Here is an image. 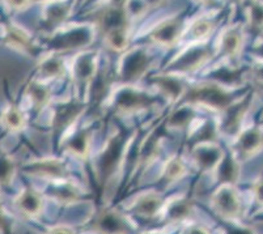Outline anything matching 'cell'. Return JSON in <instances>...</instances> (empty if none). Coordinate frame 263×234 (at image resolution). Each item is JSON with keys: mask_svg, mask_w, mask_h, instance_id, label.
Returning a JSON list of instances; mask_svg holds the SVG:
<instances>
[{"mask_svg": "<svg viewBox=\"0 0 263 234\" xmlns=\"http://www.w3.org/2000/svg\"><path fill=\"white\" fill-rule=\"evenodd\" d=\"M236 89H228L223 85L209 80L189 88L179 101L191 106L207 107L214 111L223 113L224 110L238 100Z\"/></svg>", "mask_w": 263, "mask_h": 234, "instance_id": "1", "label": "cell"}, {"mask_svg": "<svg viewBox=\"0 0 263 234\" xmlns=\"http://www.w3.org/2000/svg\"><path fill=\"white\" fill-rule=\"evenodd\" d=\"M133 136V133H128L126 130H119L107 139L96 161V170L101 182H106L121 168Z\"/></svg>", "mask_w": 263, "mask_h": 234, "instance_id": "2", "label": "cell"}, {"mask_svg": "<svg viewBox=\"0 0 263 234\" xmlns=\"http://www.w3.org/2000/svg\"><path fill=\"white\" fill-rule=\"evenodd\" d=\"M95 41V28L88 24H75V25L61 28L52 33L46 45L54 52L78 51L90 46Z\"/></svg>", "mask_w": 263, "mask_h": 234, "instance_id": "3", "label": "cell"}, {"mask_svg": "<svg viewBox=\"0 0 263 234\" xmlns=\"http://www.w3.org/2000/svg\"><path fill=\"white\" fill-rule=\"evenodd\" d=\"M157 104L156 95H152L145 90L134 85L119 87L111 95V106L118 114L130 115L140 113L143 110L151 109Z\"/></svg>", "mask_w": 263, "mask_h": 234, "instance_id": "4", "label": "cell"}, {"mask_svg": "<svg viewBox=\"0 0 263 234\" xmlns=\"http://www.w3.org/2000/svg\"><path fill=\"white\" fill-rule=\"evenodd\" d=\"M211 58L212 50L205 42L190 44L176 58L169 62L164 72L185 76L202 68L205 63H209Z\"/></svg>", "mask_w": 263, "mask_h": 234, "instance_id": "5", "label": "cell"}, {"mask_svg": "<svg viewBox=\"0 0 263 234\" xmlns=\"http://www.w3.org/2000/svg\"><path fill=\"white\" fill-rule=\"evenodd\" d=\"M85 111V104L80 99H70L57 102L52 106L51 131L52 138L57 142L62 140L72 130L80 115Z\"/></svg>", "mask_w": 263, "mask_h": 234, "instance_id": "6", "label": "cell"}, {"mask_svg": "<svg viewBox=\"0 0 263 234\" xmlns=\"http://www.w3.org/2000/svg\"><path fill=\"white\" fill-rule=\"evenodd\" d=\"M154 63V56L139 46L128 50L122 56L118 68V79L123 85H134L148 72Z\"/></svg>", "mask_w": 263, "mask_h": 234, "instance_id": "7", "label": "cell"}, {"mask_svg": "<svg viewBox=\"0 0 263 234\" xmlns=\"http://www.w3.org/2000/svg\"><path fill=\"white\" fill-rule=\"evenodd\" d=\"M185 30V16L177 13L156 24L148 33V41L157 46L173 47L182 41Z\"/></svg>", "mask_w": 263, "mask_h": 234, "instance_id": "8", "label": "cell"}, {"mask_svg": "<svg viewBox=\"0 0 263 234\" xmlns=\"http://www.w3.org/2000/svg\"><path fill=\"white\" fill-rule=\"evenodd\" d=\"M97 71H99V62H97L96 52H80L73 58L71 73H72V80L79 93L78 99L83 100V97H87L89 85Z\"/></svg>", "mask_w": 263, "mask_h": 234, "instance_id": "9", "label": "cell"}, {"mask_svg": "<svg viewBox=\"0 0 263 234\" xmlns=\"http://www.w3.org/2000/svg\"><path fill=\"white\" fill-rule=\"evenodd\" d=\"M253 104V94L248 93L242 97L238 99L229 105L223 113L221 118L217 122L219 126V132L226 136H232L236 138L241 130H242V123L245 121L246 115L249 113V109Z\"/></svg>", "mask_w": 263, "mask_h": 234, "instance_id": "10", "label": "cell"}, {"mask_svg": "<svg viewBox=\"0 0 263 234\" xmlns=\"http://www.w3.org/2000/svg\"><path fill=\"white\" fill-rule=\"evenodd\" d=\"M211 207L220 217L232 221L241 215L242 203L234 185H220L211 197Z\"/></svg>", "mask_w": 263, "mask_h": 234, "instance_id": "11", "label": "cell"}, {"mask_svg": "<svg viewBox=\"0 0 263 234\" xmlns=\"http://www.w3.org/2000/svg\"><path fill=\"white\" fill-rule=\"evenodd\" d=\"M73 7V0H51L45 3L41 13V29L47 34H52L61 29L62 25L72 15Z\"/></svg>", "mask_w": 263, "mask_h": 234, "instance_id": "12", "label": "cell"}, {"mask_svg": "<svg viewBox=\"0 0 263 234\" xmlns=\"http://www.w3.org/2000/svg\"><path fill=\"white\" fill-rule=\"evenodd\" d=\"M263 149V128L259 126H249L242 128L234 138L233 154L240 162L252 159Z\"/></svg>", "mask_w": 263, "mask_h": 234, "instance_id": "13", "label": "cell"}, {"mask_svg": "<svg viewBox=\"0 0 263 234\" xmlns=\"http://www.w3.org/2000/svg\"><path fill=\"white\" fill-rule=\"evenodd\" d=\"M24 171L35 178L46 180L50 182L70 180V171L67 169L66 164L62 160L52 159V157L26 162L24 165Z\"/></svg>", "mask_w": 263, "mask_h": 234, "instance_id": "14", "label": "cell"}, {"mask_svg": "<svg viewBox=\"0 0 263 234\" xmlns=\"http://www.w3.org/2000/svg\"><path fill=\"white\" fill-rule=\"evenodd\" d=\"M95 229L100 234H134L135 225L122 212L106 209L95 221Z\"/></svg>", "mask_w": 263, "mask_h": 234, "instance_id": "15", "label": "cell"}, {"mask_svg": "<svg viewBox=\"0 0 263 234\" xmlns=\"http://www.w3.org/2000/svg\"><path fill=\"white\" fill-rule=\"evenodd\" d=\"M151 83L156 87V89L171 102H177L182 99L189 85L186 84L185 76L176 75V73L165 72L162 75H156L151 79Z\"/></svg>", "mask_w": 263, "mask_h": 234, "instance_id": "16", "label": "cell"}, {"mask_svg": "<svg viewBox=\"0 0 263 234\" xmlns=\"http://www.w3.org/2000/svg\"><path fill=\"white\" fill-rule=\"evenodd\" d=\"M4 40L8 46L12 49L17 50L28 56H37L41 51V47L33 41L32 35L26 32L21 26L15 25V24H9L6 28L4 33Z\"/></svg>", "mask_w": 263, "mask_h": 234, "instance_id": "17", "label": "cell"}, {"mask_svg": "<svg viewBox=\"0 0 263 234\" xmlns=\"http://www.w3.org/2000/svg\"><path fill=\"white\" fill-rule=\"evenodd\" d=\"M92 133L93 131L89 127H83L75 131H70V133L63 138L62 145L72 156L85 160L90 152Z\"/></svg>", "mask_w": 263, "mask_h": 234, "instance_id": "18", "label": "cell"}, {"mask_svg": "<svg viewBox=\"0 0 263 234\" xmlns=\"http://www.w3.org/2000/svg\"><path fill=\"white\" fill-rule=\"evenodd\" d=\"M193 160L197 168L202 171H214L224 157L223 149L216 143H205L194 147Z\"/></svg>", "mask_w": 263, "mask_h": 234, "instance_id": "19", "label": "cell"}, {"mask_svg": "<svg viewBox=\"0 0 263 234\" xmlns=\"http://www.w3.org/2000/svg\"><path fill=\"white\" fill-rule=\"evenodd\" d=\"M161 217L169 224L182 223L193 215V203L189 198L179 195L173 197L164 203L161 209Z\"/></svg>", "mask_w": 263, "mask_h": 234, "instance_id": "20", "label": "cell"}, {"mask_svg": "<svg viewBox=\"0 0 263 234\" xmlns=\"http://www.w3.org/2000/svg\"><path fill=\"white\" fill-rule=\"evenodd\" d=\"M164 203V199L160 194H157L155 191H145V192L139 194L135 198L130 209L140 217L154 219L157 215L161 213Z\"/></svg>", "mask_w": 263, "mask_h": 234, "instance_id": "21", "label": "cell"}, {"mask_svg": "<svg viewBox=\"0 0 263 234\" xmlns=\"http://www.w3.org/2000/svg\"><path fill=\"white\" fill-rule=\"evenodd\" d=\"M217 21L212 16L203 15L198 16L190 23L186 28L182 41H187L189 44H198V42H205L215 32Z\"/></svg>", "mask_w": 263, "mask_h": 234, "instance_id": "22", "label": "cell"}, {"mask_svg": "<svg viewBox=\"0 0 263 234\" xmlns=\"http://www.w3.org/2000/svg\"><path fill=\"white\" fill-rule=\"evenodd\" d=\"M160 149H161V131L160 128H155L145 136L142 143H139L136 166L142 169L148 168L159 157Z\"/></svg>", "mask_w": 263, "mask_h": 234, "instance_id": "23", "label": "cell"}, {"mask_svg": "<svg viewBox=\"0 0 263 234\" xmlns=\"http://www.w3.org/2000/svg\"><path fill=\"white\" fill-rule=\"evenodd\" d=\"M243 42L242 29L238 25L229 26L221 33L219 40V56L229 61L237 58Z\"/></svg>", "mask_w": 263, "mask_h": 234, "instance_id": "24", "label": "cell"}, {"mask_svg": "<svg viewBox=\"0 0 263 234\" xmlns=\"http://www.w3.org/2000/svg\"><path fill=\"white\" fill-rule=\"evenodd\" d=\"M219 133V126H217L216 121H214V119H203L195 127H191L187 143L190 144L191 149L199 144L216 143Z\"/></svg>", "mask_w": 263, "mask_h": 234, "instance_id": "25", "label": "cell"}, {"mask_svg": "<svg viewBox=\"0 0 263 234\" xmlns=\"http://www.w3.org/2000/svg\"><path fill=\"white\" fill-rule=\"evenodd\" d=\"M47 195L62 204H73L81 198V188L70 180L51 182Z\"/></svg>", "mask_w": 263, "mask_h": 234, "instance_id": "26", "label": "cell"}, {"mask_svg": "<svg viewBox=\"0 0 263 234\" xmlns=\"http://www.w3.org/2000/svg\"><path fill=\"white\" fill-rule=\"evenodd\" d=\"M245 75L246 72L241 70V68L223 64V66L217 67V68L211 71L210 80L216 83V84L223 85V87L228 88V89H237V88H241V85H242Z\"/></svg>", "mask_w": 263, "mask_h": 234, "instance_id": "27", "label": "cell"}, {"mask_svg": "<svg viewBox=\"0 0 263 234\" xmlns=\"http://www.w3.org/2000/svg\"><path fill=\"white\" fill-rule=\"evenodd\" d=\"M15 204L21 213L25 216L35 217L44 209V197L34 188H25L16 198Z\"/></svg>", "mask_w": 263, "mask_h": 234, "instance_id": "28", "label": "cell"}, {"mask_svg": "<svg viewBox=\"0 0 263 234\" xmlns=\"http://www.w3.org/2000/svg\"><path fill=\"white\" fill-rule=\"evenodd\" d=\"M214 171L220 185H234L240 178L241 162L232 153H224V157Z\"/></svg>", "mask_w": 263, "mask_h": 234, "instance_id": "29", "label": "cell"}, {"mask_svg": "<svg viewBox=\"0 0 263 234\" xmlns=\"http://www.w3.org/2000/svg\"><path fill=\"white\" fill-rule=\"evenodd\" d=\"M38 73L44 80H57L66 75V62L58 52L42 58L38 66Z\"/></svg>", "mask_w": 263, "mask_h": 234, "instance_id": "30", "label": "cell"}, {"mask_svg": "<svg viewBox=\"0 0 263 234\" xmlns=\"http://www.w3.org/2000/svg\"><path fill=\"white\" fill-rule=\"evenodd\" d=\"M195 118H197L195 107L183 104L182 106L177 107L166 118V127L171 130H186L193 126Z\"/></svg>", "mask_w": 263, "mask_h": 234, "instance_id": "31", "label": "cell"}, {"mask_svg": "<svg viewBox=\"0 0 263 234\" xmlns=\"http://www.w3.org/2000/svg\"><path fill=\"white\" fill-rule=\"evenodd\" d=\"M26 115L15 105H9L0 115V123L11 132H20L26 127Z\"/></svg>", "mask_w": 263, "mask_h": 234, "instance_id": "32", "label": "cell"}, {"mask_svg": "<svg viewBox=\"0 0 263 234\" xmlns=\"http://www.w3.org/2000/svg\"><path fill=\"white\" fill-rule=\"evenodd\" d=\"M26 95L29 97L30 104L33 105V107L38 111L46 107L51 101V90H50V88L38 80L29 83V85L26 87Z\"/></svg>", "mask_w": 263, "mask_h": 234, "instance_id": "33", "label": "cell"}, {"mask_svg": "<svg viewBox=\"0 0 263 234\" xmlns=\"http://www.w3.org/2000/svg\"><path fill=\"white\" fill-rule=\"evenodd\" d=\"M104 42L109 50L121 52L130 45V28H119L104 34Z\"/></svg>", "mask_w": 263, "mask_h": 234, "instance_id": "34", "label": "cell"}, {"mask_svg": "<svg viewBox=\"0 0 263 234\" xmlns=\"http://www.w3.org/2000/svg\"><path fill=\"white\" fill-rule=\"evenodd\" d=\"M186 173H187V169H186V164L182 157L173 156L165 162L164 169H162V180L166 183H173L182 180Z\"/></svg>", "mask_w": 263, "mask_h": 234, "instance_id": "35", "label": "cell"}, {"mask_svg": "<svg viewBox=\"0 0 263 234\" xmlns=\"http://www.w3.org/2000/svg\"><path fill=\"white\" fill-rule=\"evenodd\" d=\"M16 173V164L9 154L0 152V185L12 182Z\"/></svg>", "mask_w": 263, "mask_h": 234, "instance_id": "36", "label": "cell"}, {"mask_svg": "<svg viewBox=\"0 0 263 234\" xmlns=\"http://www.w3.org/2000/svg\"><path fill=\"white\" fill-rule=\"evenodd\" d=\"M249 21L253 29L260 30L263 29V6L254 4L250 7L249 11Z\"/></svg>", "mask_w": 263, "mask_h": 234, "instance_id": "37", "label": "cell"}, {"mask_svg": "<svg viewBox=\"0 0 263 234\" xmlns=\"http://www.w3.org/2000/svg\"><path fill=\"white\" fill-rule=\"evenodd\" d=\"M224 234H255L252 228L245 225H228Z\"/></svg>", "mask_w": 263, "mask_h": 234, "instance_id": "38", "label": "cell"}, {"mask_svg": "<svg viewBox=\"0 0 263 234\" xmlns=\"http://www.w3.org/2000/svg\"><path fill=\"white\" fill-rule=\"evenodd\" d=\"M253 197L259 205H263V178L255 181L253 185Z\"/></svg>", "mask_w": 263, "mask_h": 234, "instance_id": "39", "label": "cell"}, {"mask_svg": "<svg viewBox=\"0 0 263 234\" xmlns=\"http://www.w3.org/2000/svg\"><path fill=\"white\" fill-rule=\"evenodd\" d=\"M250 75L254 79V83H263V62H258L250 68Z\"/></svg>", "mask_w": 263, "mask_h": 234, "instance_id": "40", "label": "cell"}, {"mask_svg": "<svg viewBox=\"0 0 263 234\" xmlns=\"http://www.w3.org/2000/svg\"><path fill=\"white\" fill-rule=\"evenodd\" d=\"M46 234H75V230L71 226L61 224V225H55L50 228Z\"/></svg>", "mask_w": 263, "mask_h": 234, "instance_id": "41", "label": "cell"}, {"mask_svg": "<svg viewBox=\"0 0 263 234\" xmlns=\"http://www.w3.org/2000/svg\"><path fill=\"white\" fill-rule=\"evenodd\" d=\"M8 231H9L8 220H7V215H6V212H4L2 200H0V233L7 234Z\"/></svg>", "mask_w": 263, "mask_h": 234, "instance_id": "42", "label": "cell"}, {"mask_svg": "<svg viewBox=\"0 0 263 234\" xmlns=\"http://www.w3.org/2000/svg\"><path fill=\"white\" fill-rule=\"evenodd\" d=\"M6 2L13 9H25L33 3L32 0H6Z\"/></svg>", "mask_w": 263, "mask_h": 234, "instance_id": "43", "label": "cell"}, {"mask_svg": "<svg viewBox=\"0 0 263 234\" xmlns=\"http://www.w3.org/2000/svg\"><path fill=\"white\" fill-rule=\"evenodd\" d=\"M182 234H210L209 230H205L203 226L200 225H189Z\"/></svg>", "mask_w": 263, "mask_h": 234, "instance_id": "44", "label": "cell"}, {"mask_svg": "<svg viewBox=\"0 0 263 234\" xmlns=\"http://www.w3.org/2000/svg\"><path fill=\"white\" fill-rule=\"evenodd\" d=\"M195 3L198 4H202L204 7H214L216 4V0H193Z\"/></svg>", "mask_w": 263, "mask_h": 234, "instance_id": "45", "label": "cell"}, {"mask_svg": "<svg viewBox=\"0 0 263 234\" xmlns=\"http://www.w3.org/2000/svg\"><path fill=\"white\" fill-rule=\"evenodd\" d=\"M255 88L260 92V94H263V83H254Z\"/></svg>", "mask_w": 263, "mask_h": 234, "instance_id": "46", "label": "cell"}, {"mask_svg": "<svg viewBox=\"0 0 263 234\" xmlns=\"http://www.w3.org/2000/svg\"><path fill=\"white\" fill-rule=\"evenodd\" d=\"M85 2H88V0H73V3H75V6H80V4L85 3Z\"/></svg>", "mask_w": 263, "mask_h": 234, "instance_id": "47", "label": "cell"}, {"mask_svg": "<svg viewBox=\"0 0 263 234\" xmlns=\"http://www.w3.org/2000/svg\"><path fill=\"white\" fill-rule=\"evenodd\" d=\"M32 2H37V3L45 4V3H49V2H51V0H32Z\"/></svg>", "mask_w": 263, "mask_h": 234, "instance_id": "48", "label": "cell"}]
</instances>
